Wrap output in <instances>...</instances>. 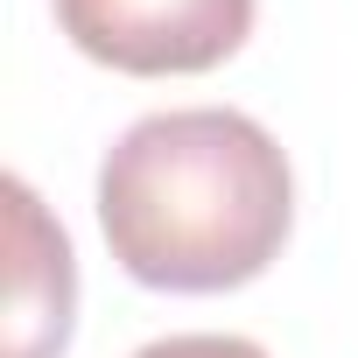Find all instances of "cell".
Instances as JSON below:
<instances>
[{
  "label": "cell",
  "mask_w": 358,
  "mask_h": 358,
  "mask_svg": "<svg viewBox=\"0 0 358 358\" xmlns=\"http://www.w3.org/2000/svg\"><path fill=\"white\" fill-rule=\"evenodd\" d=\"M99 225L113 260L169 295L260 281L295 225L281 141L232 106H176L134 120L99 162Z\"/></svg>",
  "instance_id": "obj_1"
},
{
  "label": "cell",
  "mask_w": 358,
  "mask_h": 358,
  "mask_svg": "<svg viewBox=\"0 0 358 358\" xmlns=\"http://www.w3.org/2000/svg\"><path fill=\"white\" fill-rule=\"evenodd\" d=\"M57 29L127 78H190L253 36V0H57Z\"/></svg>",
  "instance_id": "obj_2"
},
{
  "label": "cell",
  "mask_w": 358,
  "mask_h": 358,
  "mask_svg": "<svg viewBox=\"0 0 358 358\" xmlns=\"http://www.w3.org/2000/svg\"><path fill=\"white\" fill-rule=\"evenodd\" d=\"M0 197H8V344L0 358H64L78 316L71 239L22 176H8Z\"/></svg>",
  "instance_id": "obj_3"
},
{
  "label": "cell",
  "mask_w": 358,
  "mask_h": 358,
  "mask_svg": "<svg viewBox=\"0 0 358 358\" xmlns=\"http://www.w3.org/2000/svg\"><path fill=\"white\" fill-rule=\"evenodd\" d=\"M134 358H267L253 337H232V330H183V337H155L141 344Z\"/></svg>",
  "instance_id": "obj_4"
}]
</instances>
